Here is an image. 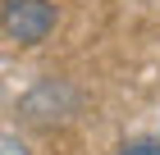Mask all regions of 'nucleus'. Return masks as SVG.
<instances>
[{
	"label": "nucleus",
	"instance_id": "obj_1",
	"mask_svg": "<svg viewBox=\"0 0 160 155\" xmlns=\"http://www.w3.org/2000/svg\"><path fill=\"white\" fill-rule=\"evenodd\" d=\"M78 105H82L78 87H69L64 78H41V82L18 100V114H23L28 123H60V119H73Z\"/></svg>",
	"mask_w": 160,
	"mask_h": 155
},
{
	"label": "nucleus",
	"instance_id": "obj_2",
	"mask_svg": "<svg viewBox=\"0 0 160 155\" xmlns=\"http://www.w3.org/2000/svg\"><path fill=\"white\" fill-rule=\"evenodd\" d=\"M0 27L14 41H23V46H37V41L50 36V27H55V5L50 0H5Z\"/></svg>",
	"mask_w": 160,
	"mask_h": 155
},
{
	"label": "nucleus",
	"instance_id": "obj_3",
	"mask_svg": "<svg viewBox=\"0 0 160 155\" xmlns=\"http://www.w3.org/2000/svg\"><path fill=\"white\" fill-rule=\"evenodd\" d=\"M0 155H32V151H28L14 132H0Z\"/></svg>",
	"mask_w": 160,
	"mask_h": 155
},
{
	"label": "nucleus",
	"instance_id": "obj_4",
	"mask_svg": "<svg viewBox=\"0 0 160 155\" xmlns=\"http://www.w3.org/2000/svg\"><path fill=\"white\" fill-rule=\"evenodd\" d=\"M119 155H160V142H133V146H123Z\"/></svg>",
	"mask_w": 160,
	"mask_h": 155
}]
</instances>
